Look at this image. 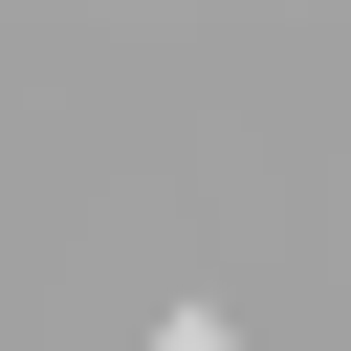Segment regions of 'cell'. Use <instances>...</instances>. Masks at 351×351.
<instances>
[{
    "mask_svg": "<svg viewBox=\"0 0 351 351\" xmlns=\"http://www.w3.org/2000/svg\"><path fill=\"white\" fill-rule=\"evenodd\" d=\"M154 351H219V307H176V329H154Z\"/></svg>",
    "mask_w": 351,
    "mask_h": 351,
    "instance_id": "6da1fadb",
    "label": "cell"
}]
</instances>
